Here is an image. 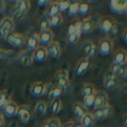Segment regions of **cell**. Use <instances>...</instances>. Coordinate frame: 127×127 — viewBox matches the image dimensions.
I'll use <instances>...</instances> for the list:
<instances>
[{
    "mask_svg": "<svg viewBox=\"0 0 127 127\" xmlns=\"http://www.w3.org/2000/svg\"><path fill=\"white\" fill-rule=\"evenodd\" d=\"M97 23H98L100 32L104 35H111L117 29L116 20L110 16L102 17Z\"/></svg>",
    "mask_w": 127,
    "mask_h": 127,
    "instance_id": "1",
    "label": "cell"
},
{
    "mask_svg": "<svg viewBox=\"0 0 127 127\" xmlns=\"http://www.w3.org/2000/svg\"><path fill=\"white\" fill-rule=\"evenodd\" d=\"M81 20H76L68 27L67 41L70 44H76L81 37Z\"/></svg>",
    "mask_w": 127,
    "mask_h": 127,
    "instance_id": "2",
    "label": "cell"
},
{
    "mask_svg": "<svg viewBox=\"0 0 127 127\" xmlns=\"http://www.w3.org/2000/svg\"><path fill=\"white\" fill-rule=\"evenodd\" d=\"M14 20L10 17L4 18L0 22V38L5 39L14 30Z\"/></svg>",
    "mask_w": 127,
    "mask_h": 127,
    "instance_id": "3",
    "label": "cell"
},
{
    "mask_svg": "<svg viewBox=\"0 0 127 127\" xmlns=\"http://www.w3.org/2000/svg\"><path fill=\"white\" fill-rule=\"evenodd\" d=\"M109 6L111 12L118 16H122L126 13L127 2L125 0H111Z\"/></svg>",
    "mask_w": 127,
    "mask_h": 127,
    "instance_id": "4",
    "label": "cell"
},
{
    "mask_svg": "<svg viewBox=\"0 0 127 127\" xmlns=\"http://www.w3.org/2000/svg\"><path fill=\"white\" fill-rule=\"evenodd\" d=\"M109 104V97L104 91H97L94 94L93 108L95 110L100 109Z\"/></svg>",
    "mask_w": 127,
    "mask_h": 127,
    "instance_id": "5",
    "label": "cell"
},
{
    "mask_svg": "<svg viewBox=\"0 0 127 127\" xmlns=\"http://www.w3.org/2000/svg\"><path fill=\"white\" fill-rule=\"evenodd\" d=\"M111 114H112V107L110 104H107L104 107L96 110L95 112L92 115H93V118L95 119V121L101 122L109 118Z\"/></svg>",
    "mask_w": 127,
    "mask_h": 127,
    "instance_id": "6",
    "label": "cell"
},
{
    "mask_svg": "<svg viewBox=\"0 0 127 127\" xmlns=\"http://www.w3.org/2000/svg\"><path fill=\"white\" fill-rule=\"evenodd\" d=\"M113 48V42L110 37H104L99 42L98 44V53L103 57H106L111 52Z\"/></svg>",
    "mask_w": 127,
    "mask_h": 127,
    "instance_id": "7",
    "label": "cell"
},
{
    "mask_svg": "<svg viewBox=\"0 0 127 127\" xmlns=\"http://www.w3.org/2000/svg\"><path fill=\"white\" fill-rule=\"evenodd\" d=\"M97 22L96 21L95 18L90 16L87 18H84L81 21V31L82 33L84 34H89L95 30L96 26H97Z\"/></svg>",
    "mask_w": 127,
    "mask_h": 127,
    "instance_id": "8",
    "label": "cell"
},
{
    "mask_svg": "<svg viewBox=\"0 0 127 127\" xmlns=\"http://www.w3.org/2000/svg\"><path fill=\"white\" fill-rule=\"evenodd\" d=\"M55 80H56V85L58 87L64 89L67 86L69 83V73L67 70L62 69L57 71L55 75Z\"/></svg>",
    "mask_w": 127,
    "mask_h": 127,
    "instance_id": "9",
    "label": "cell"
},
{
    "mask_svg": "<svg viewBox=\"0 0 127 127\" xmlns=\"http://www.w3.org/2000/svg\"><path fill=\"white\" fill-rule=\"evenodd\" d=\"M53 37H54V34L51 30L48 29V30L43 31L38 34V42L42 47L46 48L53 42Z\"/></svg>",
    "mask_w": 127,
    "mask_h": 127,
    "instance_id": "10",
    "label": "cell"
},
{
    "mask_svg": "<svg viewBox=\"0 0 127 127\" xmlns=\"http://www.w3.org/2000/svg\"><path fill=\"white\" fill-rule=\"evenodd\" d=\"M16 116L23 124H27L31 119V111L27 105H20L18 107Z\"/></svg>",
    "mask_w": 127,
    "mask_h": 127,
    "instance_id": "11",
    "label": "cell"
},
{
    "mask_svg": "<svg viewBox=\"0 0 127 127\" xmlns=\"http://www.w3.org/2000/svg\"><path fill=\"white\" fill-rule=\"evenodd\" d=\"M118 78L110 71L105 73L104 78V87L107 91H112L118 86Z\"/></svg>",
    "mask_w": 127,
    "mask_h": 127,
    "instance_id": "12",
    "label": "cell"
},
{
    "mask_svg": "<svg viewBox=\"0 0 127 127\" xmlns=\"http://www.w3.org/2000/svg\"><path fill=\"white\" fill-rule=\"evenodd\" d=\"M5 40L8 42V44L14 47H20L25 43V37L20 33H11L6 37Z\"/></svg>",
    "mask_w": 127,
    "mask_h": 127,
    "instance_id": "13",
    "label": "cell"
},
{
    "mask_svg": "<svg viewBox=\"0 0 127 127\" xmlns=\"http://www.w3.org/2000/svg\"><path fill=\"white\" fill-rule=\"evenodd\" d=\"M18 63L22 66H30L33 62V57H32V52H30L28 51H23L18 54Z\"/></svg>",
    "mask_w": 127,
    "mask_h": 127,
    "instance_id": "14",
    "label": "cell"
},
{
    "mask_svg": "<svg viewBox=\"0 0 127 127\" xmlns=\"http://www.w3.org/2000/svg\"><path fill=\"white\" fill-rule=\"evenodd\" d=\"M31 3L28 0H19L16 3V14L17 17H22L29 11Z\"/></svg>",
    "mask_w": 127,
    "mask_h": 127,
    "instance_id": "15",
    "label": "cell"
},
{
    "mask_svg": "<svg viewBox=\"0 0 127 127\" xmlns=\"http://www.w3.org/2000/svg\"><path fill=\"white\" fill-rule=\"evenodd\" d=\"M126 51L123 49L118 50V51H115L114 56H113V64L115 65H125L126 64Z\"/></svg>",
    "mask_w": 127,
    "mask_h": 127,
    "instance_id": "16",
    "label": "cell"
},
{
    "mask_svg": "<svg viewBox=\"0 0 127 127\" xmlns=\"http://www.w3.org/2000/svg\"><path fill=\"white\" fill-rule=\"evenodd\" d=\"M91 66V61L89 58H84L80 59L76 67V74L77 76H82L89 70Z\"/></svg>",
    "mask_w": 127,
    "mask_h": 127,
    "instance_id": "17",
    "label": "cell"
},
{
    "mask_svg": "<svg viewBox=\"0 0 127 127\" xmlns=\"http://www.w3.org/2000/svg\"><path fill=\"white\" fill-rule=\"evenodd\" d=\"M32 57H33V61H35L36 63H43L48 57L46 48L42 47V46H38L33 51Z\"/></svg>",
    "mask_w": 127,
    "mask_h": 127,
    "instance_id": "18",
    "label": "cell"
},
{
    "mask_svg": "<svg viewBox=\"0 0 127 127\" xmlns=\"http://www.w3.org/2000/svg\"><path fill=\"white\" fill-rule=\"evenodd\" d=\"M38 34L33 33L29 36L27 40L25 41V45H26V51L32 52L34 51L37 47H38Z\"/></svg>",
    "mask_w": 127,
    "mask_h": 127,
    "instance_id": "19",
    "label": "cell"
},
{
    "mask_svg": "<svg viewBox=\"0 0 127 127\" xmlns=\"http://www.w3.org/2000/svg\"><path fill=\"white\" fill-rule=\"evenodd\" d=\"M45 91V85L43 82L37 81L35 82L33 85H32L31 88V93L34 97H40L44 93Z\"/></svg>",
    "mask_w": 127,
    "mask_h": 127,
    "instance_id": "20",
    "label": "cell"
},
{
    "mask_svg": "<svg viewBox=\"0 0 127 127\" xmlns=\"http://www.w3.org/2000/svg\"><path fill=\"white\" fill-rule=\"evenodd\" d=\"M18 105L14 102V101L11 100L3 109V113L4 116H5L6 118H13L14 116H16L17 110H18Z\"/></svg>",
    "mask_w": 127,
    "mask_h": 127,
    "instance_id": "21",
    "label": "cell"
},
{
    "mask_svg": "<svg viewBox=\"0 0 127 127\" xmlns=\"http://www.w3.org/2000/svg\"><path fill=\"white\" fill-rule=\"evenodd\" d=\"M46 51H47L48 56L51 57L52 58H58L60 56V54H61V47H60L59 43L56 42V41H53L46 48Z\"/></svg>",
    "mask_w": 127,
    "mask_h": 127,
    "instance_id": "22",
    "label": "cell"
},
{
    "mask_svg": "<svg viewBox=\"0 0 127 127\" xmlns=\"http://www.w3.org/2000/svg\"><path fill=\"white\" fill-rule=\"evenodd\" d=\"M83 51L85 58L90 59L91 58H93L95 56L97 49H96L95 44L92 41H85L83 45Z\"/></svg>",
    "mask_w": 127,
    "mask_h": 127,
    "instance_id": "23",
    "label": "cell"
},
{
    "mask_svg": "<svg viewBox=\"0 0 127 127\" xmlns=\"http://www.w3.org/2000/svg\"><path fill=\"white\" fill-rule=\"evenodd\" d=\"M72 111H73V113H74L75 117H76L79 121L84 117V115L87 112V110L85 109V107L83 105V104L80 102L74 103V104L72 105Z\"/></svg>",
    "mask_w": 127,
    "mask_h": 127,
    "instance_id": "24",
    "label": "cell"
},
{
    "mask_svg": "<svg viewBox=\"0 0 127 127\" xmlns=\"http://www.w3.org/2000/svg\"><path fill=\"white\" fill-rule=\"evenodd\" d=\"M109 71L113 74L114 76H116L117 78L118 77H124L125 78L126 76V68H125V65H115V64H111V67H110Z\"/></svg>",
    "mask_w": 127,
    "mask_h": 127,
    "instance_id": "25",
    "label": "cell"
},
{
    "mask_svg": "<svg viewBox=\"0 0 127 127\" xmlns=\"http://www.w3.org/2000/svg\"><path fill=\"white\" fill-rule=\"evenodd\" d=\"M64 92V89L61 87H58L57 85L55 86H51L49 89L47 90V95L50 98H59L62 96Z\"/></svg>",
    "mask_w": 127,
    "mask_h": 127,
    "instance_id": "26",
    "label": "cell"
},
{
    "mask_svg": "<svg viewBox=\"0 0 127 127\" xmlns=\"http://www.w3.org/2000/svg\"><path fill=\"white\" fill-rule=\"evenodd\" d=\"M79 122L83 127H92L95 123V119H94L92 113L86 112Z\"/></svg>",
    "mask_w": 127,
    "mask_h": 127,
    "instance_id": "27",
    "label": "cell"
},
{
    "mask_svg": "<svg viewBox=\"0 0 127 127\" xmlns=\"http://www.w3.org/2000/svg\"><path fill=\"white\" fill-rule=\"evenodd\" d=\"M11 101V96L6 90L0 92V110H3L4 106Z\"/></svg>",
    "mask_w": 127,
    "mask_h": 127,
    "instance_id": "28",
    "label": "cell"
},
{
    "mask_svg": "<svg viewBox=\"0 0 127 127\" xmlns=\"http://www.w3.org/2000/svg\"><path fill=\"white\" fill-rule=\"evenodd\" d=\"M81 93L84 97L94 95L96 93V89L92 84H85L81 89Z\"/></svg>",
    "mask_w": 127,
    "mask_h": 127,
    "instance_id": "29",
    "label": "cell"
},
{
    "mask_svg": "<svg viewBox=\"0 0 127 127\" xmlns=\"http://www.w3.org/2000/svg\"><path fill=\"white\" fill-rule=\"evenodd\" d=\"M47 13H48L49 18L59 14V11H58L57 2H51V4H49V7H48Z\"/></svg>",
    "mask_w": 127,
    "mask_h": 127,
    "instance_id": "30",
    "label": "cell"
},
{
    "mask_svg": "<svg viewBox=\"0 0 127 127\" xmlns=\"http://www.w3.org/2000/svg\"><path fill=\"white\" fill-rule=\"evenodd\" d=\"M62 107V102L60 100V98H55L52 100L51 104V113L53 115L57 114L58 113V111H60Z\"/></svg>",
    "mask_w": 127,
    "mask_h": 127,
    "instance_id": "31",
    "label": "cell"
},
{
    "mask_svg": "<svg viewBox=\"0 0 127 127\" xmlns=\"http://www.w3.org/2000/svg\"><path fill=\"white\" fill-rule=\"evenodd\" d=\"M42 127H62V124L59 118H52L46 120Z\"/></svg>",
    "mask_w": 127,
    "mask_h": 127,
    "instance_id": "32",
    "label": "cell"
},
{
    "mask_svg": "<svg viewBox=\"0 0 127 127\" xmlns=\"http://www.w3.org/2000/svg\"><path fill=\"white\" fill-rule=\"evenodd\" d=\"M35 111L39 115L46 114V111H47V104L45 102H44V101L37 102L35 106Z\"/></svg>",
    "mask_w": 127,
    "mask_h": 127,
    "instance_id": "33",
    "label": "cell"
},
{
    "mask_svg": "<svg viewBox=\"0 0 127 127\" xmlns=\"http://www.w3.org/2000/svg\"><path fill=\"white\" fill-rule=\"evenodd\" d=\"M78 4H79V2H71V4H70L69 8H68V15L70 17H76L78 15Z\"/></svg>",
    "mask_w": 127,
    "mask_h": 127,
    "instance_id": "34",
    "label": "cell"
},
{
    "mask_svg": "<svg viewBox=\"0 0 127 127\" xmlns=\"http://www.w3.org/2000/svg\"><path fill=\"white\" fill-rule=\"evenodd\" d=\"M49 20V25L50 27H57L62 23L63 21V18L60 14L57 15V16H54L52 18H48Z\"/></svg>",
    "mask_w": 127,
    "mask_h": 127,
    "instance_id": "35",
    "label": "cell"
},
{
    "mask_svg": "<svg viewBox=\"0 0 127 127\" xmlns=\"http://www.w3.org/2000/svg\"><path fill=\"white\" fill-rule=\"evenodd\" d=\"M93 103H94V95L92 96H86L84 97L83 100V105L85 107V109H90V108L93 107Z\"/></svg>",
    "mask_w": 127,
    "mask_h": 127,
    "instance_id": "36",
    "label": "cell"
},
{
    "mask_svg": "<svg viewBox=\"0 0 127 127\" xmlns=\"http://www.w3.org/2000/svg\"><path fill=\"white\" fill-rule=\"evenodd\" d=\"M89 11V4L86 3L81 2L78 4V14H79L80 16H85L88 13Z\"/></svg>",
    "mask_w": 127,
    "mask_h": 127,
    "instance_id": "37",
    "label": "cell"
},
{
    "mask_svg": "<svg viewBox=\"0 0 127 127\" xmlns=\"http://www.w3.org/2000/svg\"><path fill=\"white\" fill-rule=\"evenodd\" d=\"M57 4H58L59 12H63V11H67L70 4H71V2L70 1H57Z\"/></svg>",
    "mask_w": 127,
    "mask_h": 127,
    "instance_id": "38",
    "label": "cell"
},
{
    "mask_svg": "<svg viewBox=\"0 0 127 127\" xmlns=\"http://www.w3.org/2000/svg\"><path fill=\"white\" fill-rule=\"evenodd\" d=\"M12 54V51H6L4 49L0 48V60L1 59H7Z\"/></svg>",
    "mask_w": 127,
    "mask_h": 127,
    "instance_id": "39",
    "label": "cell"
},
{
    "mask_svg": "<svg viewBox=\"0 0 127 127\" xmlns=\"http://www.w3.org/2000/svg\"><path fill=\"white\" fill-rule=\"evenodd\" d=\"M38 25H39V28H40L41 32H43V31H45V30H48V29H49V27H50L49 20H48V19L41 20V21L39 22Z\"/></svg>",
    "mask_w": 127,
    "mask_h": 127,
    "instance_id": "40",
    "label": "cell"
},
{
    "mask_svg": "<svg viewBox=\"0 0 127 127\" xmlns=\"http://www.w3.org/2000/svg\"><path fill=\"white\" fill-rule=\"evenodd\" d=\"M63 127H83L78 121H70L66 123Z\"/></svg>",
    "mask_w": 127,
    "mask_h": 127,
    "instance_id": "41",
    "label": "cell"
},
{
    "mask_svg": "<svg viewBox=\"0 0 127 127\" xmlns=\"http://www.w3.org/2000/svg\"><path fill=\"white\" fill-rule=\"evenodd\" d=\"M37 5L40 6V7H46L51 4V1H47V0H40V1H37Z\"/></svg>",
    "mask_w": 127,
    "mask_h": 127,
    "instance_id": "42",
    "label": "cell"
},
{
    "mask_svg": "<svg viewBox=\"0 0 127 127\" xmlns=\"http://www.w3.org/2000/svg\"><path fill=\"white\" fill-rule=\"evenodd\" d=\"M4 124V115L3 113L0 111V127H3Z\"/></svg>",
    "mask_w": 127,
    "mask_h": 127,
    "instance_id": "43",
    "label": "cell"
},
{
    "mask_svg": "<svg viewBox=\"0 0 127 127\" xmlns=\"http://www.w3.org/2000/svg\"><path fill=\"white\" fill-rule=\"evenodd\" d=\"M126 36H127V34H126V30H125V31H124V32H123V38H124V42H125V44L127 43Z\"/></svg>",
    "mask_w": 127,
    "mask_h": 127,
    "instance_id": "44",
    "label": "cell"
}]
</instances>
